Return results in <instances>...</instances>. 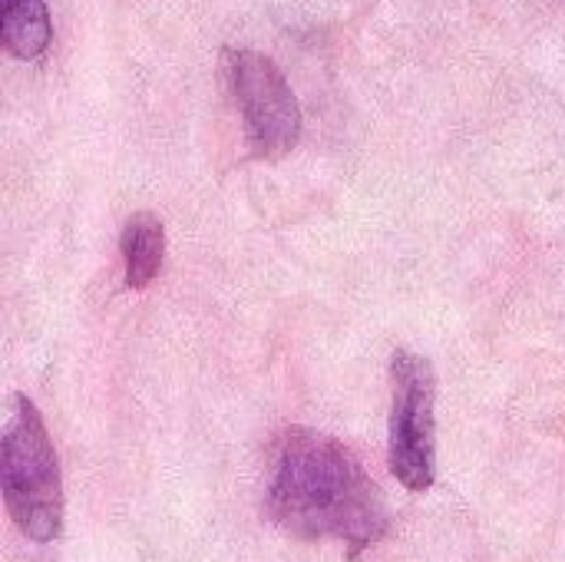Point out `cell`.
<instances>
[{
	"mask_svg": "<svg viewBox=\"0 0 565 562\" xmlns=\"http://www.w3.org/2000/svg\"><path fill=\"white\" fill-rule=\"evenodd\" d=\"M122 262H126V288L142 291L156 282L166 258V229L156 212H136L122 229Z\"/></svg>",
	"mask_w": 565,
	"mask_h": 562,
	"instance_id": "5b68a950",
	"label": "cell"
},
{
	"mask_svg": "<svg viewBox=\"0 0 565 562\" xmlns=\"http://www.w3.org/2000/svg\"><path fill=\"white\" fill-rule=\"evenodd\" d=\"M265 513L288 537L344 543L348 556L374 547L391 527L384 497L354 450L311 427H291L278 437Z\"/></svg>",
	"mask_w": 565,
	"mask_h": 562,
	"instance_id": "6da1fadb",
	"label": "cell"
},
{
	"mask_svg": "<svg viewBox=\"0 0 565 562\" xmlns=\"http://www.w3.org/2000/svg\"><path fill=\"white\" fill-rule=\"evenodd\" d=\"M391 427H387V464L407 490H430L437 480V427L434 401L437 378L427 358L397 351L391 364Z\"/></svg>",
	"mask_w": 565,
	"mask_h": 562,
	"instance_id": "277c9868",
	"label": "cell"
},
{
	"mask_svg": "<svg viewBox=\"0 0 565 562\" xmlns=\"http://www.w3.org/2000/svg\"><path fill=\"white\" fill-rule=\"evenodd\" d=\"M222 79L238 106L245 139L258 159H281L301 139V109L278 63L258 50L225 46Z\"/></svg>",
	"mask_w": 565,
	"mask_h": 562,
	"instance_id": "3957f363",
	"label": "cell"
},
{
	"mask_svg": "<svg viewBox=\"0 0 565 562\" xmlns=\"http://www.w3.org/2000/svg\"><path fill=\"white\" fill-rule=\"evenodd\" d=\"M3 10V50L13 60H36L53 36L46 0H0Z\"/></svg>",
	"mask_w": 565,
	"mask_h": 562,
	"instance_id": "8992f818",
	"label": "cell"
},
{
	"mask_svg": "<svg viewBox=\"0 0 565 562\" xmlns=\"http://www.w3.org/2000/svg\"><path fill=\"white\" fill-rule=\"evenodd\" d=\"M0 487L13 527L33 543L63 533V477L46 424L30 397L13 394L0 441Z\"/></svg>",
	"mask_w": 565,
	"mask_h": 562,
	"instance_id": "7a4b0ae2",
	"label": "cell"
}]
</instances>
